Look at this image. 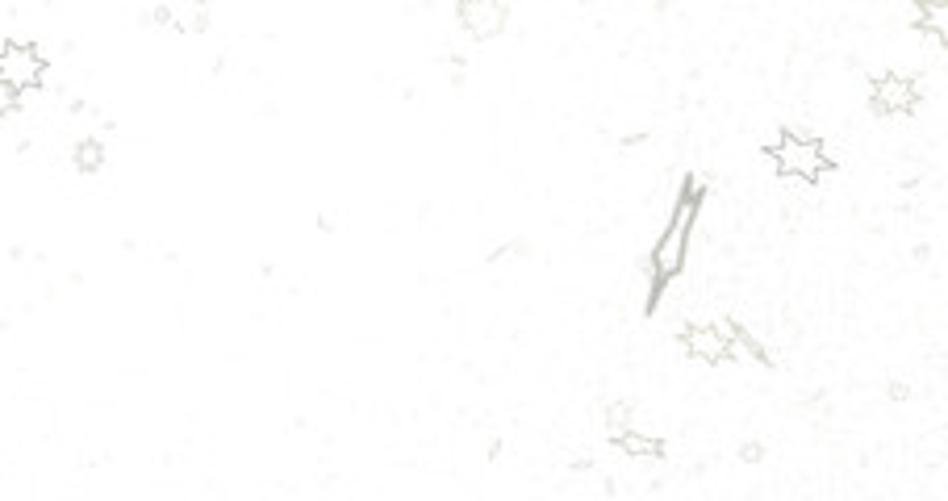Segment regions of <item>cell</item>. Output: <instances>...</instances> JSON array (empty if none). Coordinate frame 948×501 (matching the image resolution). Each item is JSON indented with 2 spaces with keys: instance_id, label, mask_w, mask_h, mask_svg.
Masks as SVG:
<instances>
[{
  "instance_id": "obj_11",
  "label": "cell",
  "mask_w": 948,
  "mask_h": 501,
  "mask_svg": "<svg viewBox=\"0 0 948 501\" xmlns=\"http://www.w3.org/2000/svg\"><path fill=\"white\" fill-rule=\"evenodd\" d=\"M209 21V9L205 5H184V9H172V26L184 30V34H201Z\"/></svg>"
},
{
  "instance_id": "obj_13",
  "label": "cell",
  "mask_w": 948,
  "mask_h": 501,
  "mask_svg": "<svg viewBox=\"0 0 948 501\" xmlns=\"http://www.w3.org/2000/svg\"><path fill=\"white\" fill-rule=\"evenodd\" d=\"M740 456H744L748 464H756V460H761V443H748V447L740 451Z\"/></svg>"
},
{
  "instance_id": "obj_10",
  "label": "cell",
  "mask_w": 948,
  "mask_h": 501,
  "mask_svg": "<svg viewBox=\"0 0 948 501\" xmlns=\"http://www.w3.org/2000/svg\"><path fill=\"white\" fill-rule=\"evenodd\" d=\"M71 163H76L80 172H101V163H105L101 138H80V142H76V151H71Z\"/></svg>"
},
{
  "instance_id": "obj_1",
  "label": "cell",
  "mask_w": 948,
  "mask_h": 501,
  "mask_svg": "<svg viewBox=\"0 0 948 501\" xmlns=\"http://www.w3.org/2000/svg\"><path fill=\"white\" fill-rule=\"evenodd\" d=\"M698 209H702V188H698V180H690L681 188L677 205L669 209V226H665V234H660V243L652 247V259H648V272L656 280V289H665V284L685 268L690 234L698 226Z\"/></svg>"
},
{
  "instance_id": "obj_8",
  "label": "cell",
  "mask_w": 948,
  "mask_h": 501,
  "mask_svg": "<svg viewBox=\"0 0 948 501\" xmlns=\"http://www.w3.org/2000/svg\"><path fill=\"white\" fill-rule=\"evenodd\" d=\"M627 431H635V405L631 401H610L606 405V435L619 443Z\"/></svg>"
},
{
  "instance_id": "obj_5",
  "label": "cell",
  "mask_w": 948,
  "mask_h": 501,
  "mask_svg": "<svg viewBox=\"0 0 948 501\" xmlns=\"http://www.w3.org/2000/svg\"><path fill=\"white\" fill-rule=\"evenodd\" d=\"M456 17H460V26L468 30V38L489 42V38H497L506 30L510 9L497 5V0H464V5H456Z\"/></svg>"
},
{
  "instance_id": "obj_2",
  "label": "cell",
  "mask_w": 948,
  "mask_h": 501,
  "mask_svg": "<svg viewBox=\"0 0 948 501\" xmlns=\"http://www.w3.org/2000/svg\"><path fill=\"white\" fill-rule=\"evenodd\" d=\"M769 159L781 176L802 180V184H819L832 172V159L823 155V138L819 134H798V130H781V138L769 147Z\"/></svg>"
},
{
  "instance_id": "obj_4",
  "label": "cell",
  "mask_w": 948,
  "mask_h": 501,
  "mask_svg": "<svg viewBox=\"0 0 948 501\" xmlns=\"http://www.w3.org/2000/svg\"><path fill=\"white\" fill-rule=\"evenodd\" d=\"M915 101H919V80L898 76V71H882L869 88V109L878 117H903L915 109Z\"/></svg>"
},
{
  "instance_id": "obj_7",
  "label": "cell",
  "mask_w": 948,
  "mask_h": 501,
  "mask_svg": "<svg viewBox=\"0 0 948 501\" xmlns=\"http://www.w3.org/2000/svg\"><path fill=\"white\" fill-rule=\"evenodd\" d=\"M619 447L627 451V456H639V460H660V456H665V439L644 435V431H627L619 439Z\"/></svg>"
},
{
  "instance_id": "obj_14",
  "label": "cell",
  "mask_w": 948,
  "mask_h": 501,
  "mask_svg": "<svg viewBox=\"0 0 948 501\" xmlns=\"http://www.w3.org/2000/svg\"><path fill=\"white\" fill-rule=\"evenodd\" d=\"M890 397H894V401H907L911 389H907V385H898V380H894V385H890Z\"/></svg>"
},
{
  "instance_id": "obj_6",
  "label": "cell",
  "mask_w": 948,
  "mask_h": 501,
  "mask_svg": "<svg viewBox=\"0 0 948 501\" xmlns=\"http://www.w3.org/2000/svg\"><path fill=\"white\" fill-rule=\"evenodd\" d=\"M681 347L690 360H702V364H727L736 360V347L727 339H719L715 326H685L681 330Z\"/></svg>"
},
{
  "instance_id": "obj_9",
  "label": "cell",
  "mask_w": 948,
  "mask_h": 501,
  "mask_svg": "<svg viewBox=\"0 0 948 501\" xmlns=\"http://www.w3.org/2000/svg\"><path fill=\"white\" fill-rule=\"evenodd\" d=\"M911 17H915V26L923 34H936V42H944V34H948V9L944 5H919Z\"/></svg>"
},
{
  "instance_id": "obj_3",
  "label": "cell",
  "mask_w": 948,
  "mask_h": 501,
  "mask_svg": "<svg viewBox=\"0 0 948 501\" xmlns=\"http://www.w3.org/2000/svg\"><path fill=\"white\" fill-rule=\"evenodd\" d=\"M46 76V59L38 46L30 42H0V80H5L13 92L38 88Z\"/></svg>"
},
{
  "instance_id": "obj_12",
  "label": "cell",
  "mask_w": 948,
  "mask_h": 501,
  "mask_svg": "<svg viewBox=\"0 0 948 501\" xmlns=\"http://www.w3.org/2000/svg\"><path fill=\"white\" fill-rule=\"evenodd\" d=\"M17 97L21 92H13L5 80H0V117H9V113H17Z\"/></svg>"
}]
</instances>
